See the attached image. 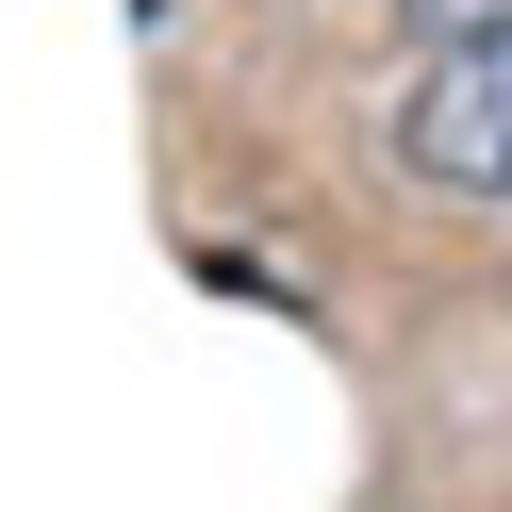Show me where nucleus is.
Instances as JSON below:
<instances>
[{"label":"nucleus","mask_w":512,"mask_h":512,"mask_svg":"<svg viewBox=\"0 0 512 512\" xmlns=\"http://www.w3.org/2000/svg\"><path fill=\"white\" fill-rule=\"evenodd\" d=\"M380 149H397V182H430V199L512 215V34H446L430 67L397 83Z\"/></svg>","instance_id":"1"},{"label":"nucleus","mask_w":512,"mask_h":512,"mask_svg":"<svg viewBox=\"0 0 512 512\" xmlns=\"http://www.w3.org/2000/svg\"><path fill=\"white\" fill-rule=\"evenodd\" d=\"M413 17V50H446V34H512V0H397Z\"/></svg>","instance_id":"2"}]
</instances>
